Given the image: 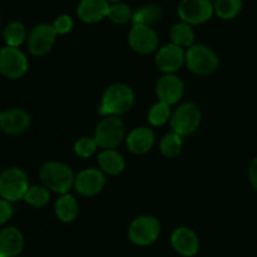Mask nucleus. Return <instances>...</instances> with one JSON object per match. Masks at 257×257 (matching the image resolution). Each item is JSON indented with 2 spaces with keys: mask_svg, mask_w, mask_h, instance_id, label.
<instances>
[{
  "mask_svg": "<svg viewBox=\"0 0 257 257\" xmlns=\"http://www.w3.org/2000/svg\"><path fill=\"white\" fill-rule=\"evenodd\" d=\"M170 37L173 44L178 45L181 48H191L195 44L196 34L192 25L187 23H176L170 30Z\"/></svg>",
  "mask_w": 257,
  "mask_h": 257,
  "instance_id": "22",
  "label": "nucleus"
},
{
  "mask_svg": "<svg viewBox=\"0 0 257 257\" xmlns=\"http://www.w3.org/2000/svg\"><path fill=\"white\" fill-rule=\"evenodd\" d=\"M248 180L253 190L257 191V157H255L248 167Z\"/></svg>",
  "mask_w": 257,
  "mask_h": 257,
  "instance_id": "33",
  "label": "nucleus"
},
{
  "mask_svg": "<svg viewBox=\"0 0 257 257\" xmlns=\"http://www.w3.org/2000/svg\"><path fill=\"white\" fill-rule=\"evenodd\" d=\"M50 200V192L45 186H32L25 193L24 201L32 207H44Z\"/></svg>",
  "mask_w": 257,
  "mask_h": 257,
  "instance_id": "28",
  "label": "nucleus"
},
{
  "mask_svg": "<svg viewBox=\"0 0 257 257\" xmlns=\"http://www.w3.org/2000/svg\"><path fill=\"white\" fill-rule=\"evenodd\" d=\"M125 137V127L119 117H103L94 131V141L102 150H114Z\"/></svg>",
  "mask_w": 257,
  "mask_h": 257,
  "instance_id": "6",
  "label": "nucleus"
},
{
  "mask_svg": "<svg viewBox=\"0 0 257 257\" xmlns=\"http://www.w3.org/2000/svg\"><path fill=\"white\" fill-rule=\"evenodd\" d=\"M17 257H18V256H17Z\"/></svg>",
  "mask_w": 257,
  "mask_h": 257,
  "instance_id": "36",
  "label": "nucleus"
},
{
  "mask_svg": "<svg viewBox=\"0 0 257 257\" xmlns=\"http://www.w3.org/2000/svg\"><path fill=\"white\" fill-rule=\"evenodd\" d=\"M24 248V236L17 227L0 231V257H17Z\"/></svg>",
  "mask_w": 257,
  "mask_h": 257,
  "instance_id": "19",
  "label": "nucleus"
},
{
  "mask_svg": "<svg viewBox=\"0 0 257 257\" xmlns=\"http://www.w3.org/2000/svg\"><path fill=\"white\" fill-rule=\"evenodd\" d=\"M161 17H162V8L155 3H151V4L142 5L136 12H133L132 23L151 27L152 24L157 23Z\"/></svg>",
  "mask_w": 257,
  "mask_h": 257,
  "instance_id": "23",
  "label": "nucleus"
},
{
  "mask_svg": "<svg viewBox=\"0 0 257 257\" xmlns=\"http://www.w3.org/2000/svg\"><path fill=\"white\" fill-rule=\"evenodd\" d=\"M2 114H3V113H2V112H0V119H2Z\"/></svg>",
  "mask_w": 257,
  "mask_h": 257,
  "instance_id": "35",
  "label": "nucleus"
},
{
  "mask_svg": "<svg viewBox=\"0 0 257 257\" xmlns=\"http://www.w3.org/2000/svg\"><path fill=\"white\" fill-rule=\"evenodd\" d=\"M183 64H186V52L173 43L163 45L156 53V65L165 74H175Z\"/></svg>",
  "mask_w": 257,
  "mask_h": 257,
  "instance_id": "12",
  "label": "nucleus"
},
{
  "mask_svg": "<svg viewBox=\"0 0 257 257\" xmlns=\"http://www.w3.org/2000/svg\"><path fill=\"white\" fill-rule=\"evenodd\" d=\"M183 147V141L180 135L175 132L163 136L160 142V151L165 157L175 158L181 153Z\"/></svg>",
  "mask_w": 257,
  "mask_h": 257,
  "instance_id": "25",
  "label": "nucleus"
},
{
  "mask_svg": "<svg viewBox=\"0 0 257 257\" xmlns=\"http://www.w3.org/2000/svg\"><path fill=\"white\" fill-rule=\"evenodd\" d=\"M185 92L182 79L176 74H165L158 79L156 84V95L160 102L173 105L180 102Z\"/></svg>",
  "mask_w": 257,
  "mask_h": 257,
  "instance_id": "14",
  "label": "nucleus"
},
{
  "mask_svg": "<svg viewBox=\"0 0 257 257\" xmlns=\"http://www.w3.org/2000/svg\"><path fill=\"white\" fill-rule=\"evenodd\" d=\"M54 210L58 220L64 223L73 222L79 215V205L70 193H65L58 198Z\"/></svg>",
  "mask_w": 257,
  "mask_h": 257,
  "instance_id": "21",
  "label": "nucleus"
},
{
  "mask_svg": "<svg viewBox=\"0 0 257 257\" xmlns=\"http://www.w3.org/2000/svg\"><path fill=\"white\" fill-rule=\"evenodd\" d=\"M202 120L201 109L195 103L186 102L178 105L171 115L170 124L172 132L177 133L181 137L192 135L198 130Z\"/></svg>",
  "mask_w": 257,
  "mask_h": 257,
  "instance_id": "5",
  "label": "nucleus"
},
{
  "mask_svg": "<svg viewBox=\"0 0 257 257\" xmlns=\"http://www.w3.org/2000/svg\"><path fill=\"white\" fill-rule=\"evenodd\" d=\"M155 141L156 136L152 130L148 127H137L125 137V145L135 155H145L152 150Z\"/></svg>",
  "mask_w": 257,
  "mask_h": 257,
  "instance_id": "18",
  "label": "nucleus"
},
{
  "mask_svg": "<svg viewBox=\"0 0 257 257\" xmlns=\"http://www.w3.org/2000/svg\"><path fill=\"white\" fill-rule=\"evenodd\" d=\"M135 104V93L124 83H114L104 90L98 108L102 117H118L125 114Z\"/></svg>",
  "mask_w": 257,
  "mask_h": 257,
  "instance_id": "1",
  "label": "nucleus"
},
{
  "mask_svg": "<svg viewBox=\"0 0 257 257\" xmlns=\"http://www.w3.org/2000/svg\"><path fill=\"white\" fill-rule=\"evenodd\" d=\"M98 145L93 137H82L75 142L74 153L80 158H89L97 152Z\"/></svg>",
  "mask_w": 257,
  "mask_h": 257,
  "instance_id": "30",
  "label": "nucleus"
},
{
  "mask_svg": "<svg viewBox=\"0 0 257 257\" xmlns=\"http://www.w3.org/2000/svg\"><path fill=\"white\" fill-rule=\"evenodd\" d=\"M104 186V173L97 168H85L75 176V190L84 197H93V196L98 195L99 192H102Z\"/></svg>",
  "mask_w": 257,
  "mask_h": 257,
  "instance_id": "13",
  "label": "nucleus"
},
{
  "mask_svg": "<svg viewBox=\"0 0 257 257\" xmlns=\"http://www.w3.org/2000/svg\"><path fill=\"white\" fill-rule=\"evenodd\" d=\"M171 115H172L171 105L158 100L156 104H153L152 107H151L150 112H148V122H150L153 127H161V125L170 122Z\"/></svg>",
  "mask_w": 257,
  "mask_h": 257,
  "instance_id": "27",
  "label": "nucleus"
},
{
  "mask_svg": "<svg viewBox=\"0 0 257 257\" xmlns=\"http://www.w3.org/2000/svg\"><path fill=\"white\" fill-rule=\"evenodd\" d=\"M133 12L131 7L125 3H114L109 7V12H108V19L113 22L114 24L123 25L127 24L128 22H132Z\"/></svg>",
  "mask_w": 257,
  "mask_h": 257,
  "instance_id": "29",
  "label": "nucleus"
},
{
  "mask_svg": "<svg viewBox=\"0 0 257 257\" xmlns=\"http://www.w3.org/2000/svg\"><path fill=\"white\" fill-rule=\"evenodd\" d=\"M109 7L107 0H82L78 4L77 15L82 22L94 24L108 17Z\"/></svg>",
  "mask_w": 257,
  "mask_h": 257,
  "instance_id": "17",
  "label": "nucleus"
},
{
  "mask_svg": "<svg viewBox=\"0 0 257 257\" xmlns=\"http://www.w3.org/2000/svg\"><path fill=\"white\" fill-rule=\"evenodd\" d=\"M177 13L183 23L200 25L205 24L212 18L215 9L210 0H181Z\"/></svg>",
  "mask_w": 257,
  "mask_h": 257,
  "instance_id": "8",
  "label": "nucleus"
},
{
  "mask_svg": "<svg viewBox=\"0 0 257 257\" xmlns=\"http://www.w3.org/2000/svg\"><path fill=\"white\" fill-rule=\"evenodd\" d=\"M171 245L176 252L185 257L195 256L200 250L198 236L188 227L176 228L171 236Z\"/></svg>",
  "mask_w": 257,
  "mask_h": 257,
  "instance_id": "16",
  "label": "nucleus"
},
{
  "mask_svg": "<svg viewBox=\"0 0 257 257\" xmlns=\"http://www.w3.org/2000/svg\"><path fill=\"white\" fill-rule=\"evenodd\" d=\"M29 190V180L27 173L18 167L7 168L0 175V196L9 202L24 200Z\"/></svg>",
  "mask_w": 257,
  "mask_h": 257,
  "instance_id": "4",
  "label": "nucleus"
},
{
  "mask_svg": "<svg viewBox=\"0 0 257 257\" xmlns=\"http://www.w3.org/2000/svg\"><path fill=\"white\" fill-rule=\"evenodd\" d=\"M186 65L197 75H210L217 70L220 58L212 48L205 44H193L186 52Z\"/></svg>",
  "mask_w": 257,
  "mask_h": 257,
  "instance_id": "3",
  "label": "nucleus"
},
{
  "mask_svg": "<svg viewBox=\"0 0 257 257\" xmlns=\"http://www.w3.org/2000/svg\"><path fill=\"white\" fill-rule=\"evenodd\" d=\"M108 3H112V4H114V3H120L122 0H107Z\"/></svg>",
  "mask_w": 257,
  "mask_h": 257,
  "instance_id": "34",
  "label": "nucleus"
},
{
  "mask_svg": "<svg viewBox=\"0 0 257 257\" xmlns=\"http://www.w3.org/2000/svg\"><path fill=\"white\" fill-rule=\"evenodd\" d=\"M43 186L55 193L65 195L74 186L75 176L72 167L64 162L50 161L44 163L39 171Z\"/></svg>",
  "mask_w": 257,
  "mask_h": 257,
  "instance_id": "2",
  "label": "nucleus"
},
{
  "mask_svg": "<svg viewBox=\"0 0 257 257\" xmlns=\"http://www.w3.org/2000/svg\"><path fill=\"white\" fill-rule=\"evenodd\" d=\"M28 72V59L19 48L0 49V73L9 79H19Z\"/></svg>",
  "mask_w": 257,
  "mask_h": 257,
  "instance_id": "9",
  "label": "nucleus"
},
{
  "mask_svg": "<svg viewBox=\"0 0 257 257\" xmlns=\"http://www.w3.org/2000/svg\"><path fill=\"white\" fill-rule=\"evenodd\" d=\"M32 124V118L29 113L20 108H12L5 110L0 119V130L10 136L22 135L27 132Z\"/></svg>",
  "mask_w": 257,
  "mask_h": 257,
  "instance_id": "15",
  "label": "nucleus"
},
{
  "mask_svg": "<svg viewBox=\"0 0 257 257\" xmlns=\"http://www.w3.org/2000/svg\"><path fill=\"white\" fill-rule=\"evenodd\" d=\"M242 7V0H216L213 3L215 14L223 20H231L237 17Z\"/></svg>",
  "mask_w": 257,
  "mask_h": 257,
  "instance_id": "24",
  "label": "nucleus"
},
{
  "mask_svg": "<svg viewBox=\"0 0 257 257\" xmlns=\"http://www.w3.org/2000/svg\"><path fill=\"white\" fill-rule=\"evenodd\" d=\"M13 216V206L9 201L0 198V225H4L5 222L10 220Z\"/></svg>",
  "mask_w": 257,
  "mask_h": 257,
  "instance_id": "32",
  "label": "nucleus"
},
{
  "mask_svg": "<svg viewBox=\"0 0 257 257\" xmlns=\"http://www.w3.org/2000/svg\"><path fill=\"white\" fill-rule=\"evenodd\" d=\"M58 34L52 24L42 23L34 27L28 38L29 52L35 57H43L53 49Z\"/></svg>",
  "mask_w": 257,
  "mask_h": 257,
  "instance_id": "11",
  "label": "nucleus"
},
{
  "mask_svg": "<svg viewBox=\"0 0 257 257\" xmlns=\"http://www.w3.org/2000/svg\"><path fill=\"white\" fill-rule=\"evenodd\" d=\"M128 43L136 53L147 55L157 52L160 39L152 27L133 24L132 29L130 30V34H128Z\"/></svg>",
  "mask_w": 257,
  "mask_h": 257,
  "instance_id": "10",
  "label": "nucleus"
},
{
  "mask_svg": "<svg viewBox=\"0 0 257 257\" xmlns=\"http://www.w3.org/2000/svg\"><path fill=\"white\" fill-rule=\"evenodd\" d=\"M52 25L58 35H65L68 34V33L72 32L73 27H74V23H73V19L69 15L62 14L59 15V17L55 18V20L53 22Z\"/></svg>",
  "mask_w": 257,
  "mask_h": 257,
  "instance_id": "31",
  "label": "nucleus"
},
{
  "mask_svg": "<svg viewBox=\"0 0 257 257\" xmlns=\"http://www.w3.org/2000/svg\"><path fill=\"white\" fill-rule=\"evenodd\" d=\"M161 233V225L153 216H140L135 218L128 228V237L137 246L152 245Z\"/></svg>",
  "mask_w": 257,
  "mask_h": 257,
  "instance_id": "7",
  "label": "nucleus"
},
{
  "mask_svg": "<svg viewBox=\"0 0 257 257\" xmlns=\"http://www.w3.org/2000/svg\"><path fill=\"white\" fill-rule=\"evenodd\" d=\"M98 165L103 173L117 176L124 171L125 161L115 150H103L98 156Z\"/></svg>",
  "mask_w": 257,
  "mask_h": 257,
  "instance_id": "20",
  "label": "nucleus"
},
{
  "mask_svg": "<svg viewBox=\"0 0 257 257\" xmlns=\"http://www.w3.org/2000/svg\"><path fill=\"white\" fill-rule=\"evenodd\" d=\"M4 39L7 42L8 47L18 48L19 45L23 44V42L27 38V30L23 23L20 22H12L7 24L4 28Z\"/></svg>",
  "mask_w": 257,
  "mask_h": 257,
  "instance_id": "26",
  "label": "nucleus"
}]
</instances>
